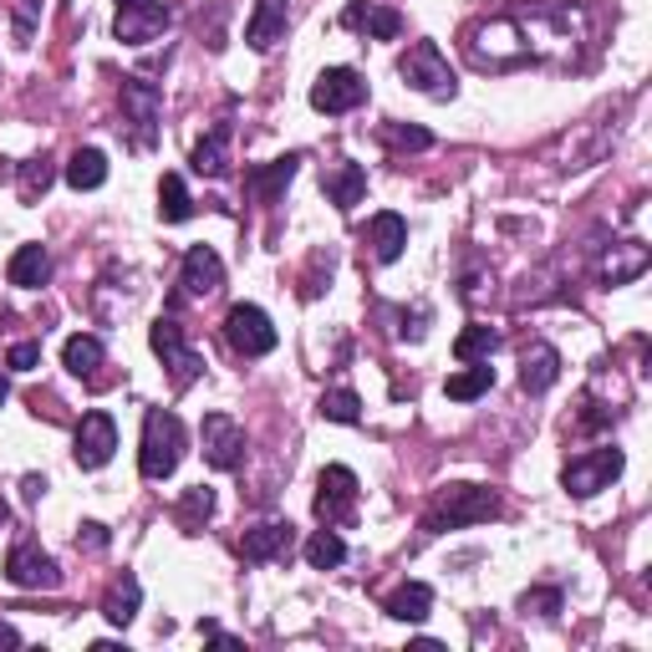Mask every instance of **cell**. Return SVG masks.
Listing matches in <instances>:
<instances>
[{
    "mask_svg": "<svg viewBox=\"0 0 652 652\" xmlns=\"http://www.w3.org/2000/svg\"><path fill=\"white\" fill-rule=\"evenodd\" d=\"M184 423L179 413L169 408H148L144 418V444H138V470H144V480H169L174 470H179L184 460Z\"/></svg>",
    "mask_w": 652,
    "mask_h": 652,
    "instance_id": "cell-1",
    "label": "cell"
},
{
    "mask_svg": "<svg viewBox=\"0 0 652 652\" xmlns=\"http://www.w3.org/2000/svg\"><path fill=\"white\" fill-rule=\"evenodd\" d=\"M500 515V495L495 490H480V484H448L438 505L428 510L423 531H460V525H480V520Z\"/></svg>",
    "mask_w": 652,
    "mask_h": 652,
    "instance_id": "cell-2",
    "label": "cell"
},
{
    "mask_svg": "<svg viewBox=\"0 0 652 652\" xmlns=\"http://www.w3.org/2000/svg\"><path fill=\"white\" fill-rule=\"evenodd\" d=\"M398 77L413 87V92L434 97V102H448V97L460 92V82H454L444 51H438L434 41H413V47L398 57Z\"/></svg>",
    "mask_w": 652,
    "mask_h": 652,
    "instance_id": "cell-3",
    "label": "cell"
},
{
    "mask_svg": "<svg viewBox=\"0 0 652 652\" xmlns=\"http://www.w3.org/2000/svg\"><path fill=\"white\" fill-rule=\"evenodd\" d=\"M225 342H230L240 357H266V352L276 347V326H270V316L260 312V306L240 302L225 316Z\"/></svg>",
    "mask_w": 652,
    "mask_h": 652,
    "instance_id": "cell-4",
    "label": "cell"
},
{
    "mask_svg": "<svg viewBox=\"0 0 652 652\" xmlns=\"http://www.w3.org/2000/svg\"><path fill=\"white\" fill-rule=\"evenodd\" d=\"M622 448H592V454H581V460L566 464V474H561V484H566V495L586 500L596 495V490H606V484L622 474Z\"/></svg>",
    "mask_w": 652,
    "mask_h": 652,
    "instance_id": "cell-5",
    "label": "cell"
},
{
    "mask_svg": "<svg viewBox=\"0 0 652 652\" xmlns=\"http://www.w3.org/2000/svg\"><path fill=\"white\" fill-rule=\"evenodd\" d=\"M169 21H174V11L164 6V0H122L112 31H118L122 47H144V41L164 37V31H169Z\"/></svg>",
    "mask_w": 652,
    "mask_h": 652,
    "instance_id": "cell-6",
    "label": "cell"
},
{
    "mask_svg": "<svg viewBox=\"0 0 652 652\" xmlns=\"http://www.w3.org/2000/svg\"><path fill=\"white\" fill-rule=\"evenodd\" d=\"M367 102V82L352 67H326L312 82V108L316 112H352Z\"/></svg>",
    "mask_w": 652,
    "mask_h": 652,
    "instance_id": "cell-7",
    "label": "cell"
},
{
    "mask_svg": "<svg viewBox=\"0 0 652 652\" xmlns=\"http://www.w3.org/2000/svg\"><path fill=\"white\" fill-rule=\"evenodd\" d=\"M6 581L21 586V592H51V586H61V571L47 551L21 541V545H11V556H6Z\"/></svg>",
    "mask_w": 652,
    "mask_h": 652,
    "instance_id": "cell-8",
    "label": "cell"
},
{
    "mask_svg": "<svg viewBox=\"0 0 652 652\" xmlns=\"http://www.w3.org/2000/svg\"><path fill=\"white\" fill-rule=\"evenodd\" d=\"M199 438H205V460L215 464V470H240V460H245V428L230 418V413H209L205 428H199Z\"/></svg>",
    "mask_w": 652,
    "mask_h": 652,
    "instance_id": "cell-9",
    "label": "cell"
},
{
    "mask_svg": "<svg viewBox=\"0 0 652 652\" xmlns=\"http://www.w3.org/2000/svg\"><path fill=\"white\" fill-rule=\"evenodd\" d=\"M122 112H128V122H134L138 144H154L158 134V112H164V92H158L154 82H144V77H122Z\"/></svg>",
    "mask_w": 652,
    "mask_h": 652,
    "instance_id": "cell-10",
    "label": "cell"
},
{
    "mask_svg": "<svg viewBox=\"0 0 652 652\" xmlns=\"http://www.w3.org/2000/svg\"><path fill=\"white\" fill-rule=\"evenodd\" d=\"M112 448H118V423L108 418V413H82V423H77V464L82 470H102V464L112 460Z\"/></svg>",
    "mask_w": 652,
    "mask_h": 652,
    "instance_id": "cell-11",
    "label": "cell"
},
{
    "mask_svg": "<svg viewBox=\"0 0 652 652\" xmlns=\"http://www.w3.org/2000/svg\"><path fill=\"white\" fill-rule=\"evenodd\" d=\"M148 342H154V352L164 357V367L174 373V383H179V387L199 377V357L184 347V326L174 322V316H158L154 332H148Z\"/></svg>",
    "mask_w": 652,
    "mask_h": 652,
    "instance_id": "cell-12",
    "label": "cell"
},
{
    "mask_svg": "<svg viewBox=\"0 0 652 652\" xmlns=\"http://www.w3.org/2000/svg\"><path fill=\"white\" fill-rule=\"evenodd\" d=\"M352 505H357V474L342 470V464L322 470V480H316V515L326 525H342L352 515Z\"/></svg>",
    "mask_w": 652,
    "mask_h": 652,
    "instance_id": "cell-13",
    "label": "cell"
},
{
    "mask_svg": "<svg viewBox=\"0 0 652 652\" xmlns=\"http://www.w3.org/2000/svg\"><path fill=\"white\" fill-rule=\"evenodd\" d=\"M290 545H296V531H290L286 520H266V525L245 531L240 551H245V561H250V566H266V561L290 556Z\"/></svg>",
    "mask_w": 652,
    "mask_h": 652,
    "instance_id": "cell-14",
    "label": "cell"
},
{
    "mask_svg": "<svg viewBox=\"0 0 652 652\" xmlns=\"http://www.w3.org/2000/svg\"><path fill=\"white\" fill-rule=\"evenodd\" d=\"M179 286L189 290V296H215L219 286H225V260H219L209 245H194L189 255H184V276Z\"/></svg>",
    "mask_w": 652,
    "mask_h": 652,
    "instance_id": "cell-15",
    "label": "cell"
},
{
    "mask_svg": "<svg viewBox=\"0 0 652 652\" xmlns=\"http://www.w3.org/2000/svg\"><path fill=\"white\" fill-rule=\"evenodd\" d=\"M286 16H290V0H255V16L245 26V41L255 51H270L276 41H286Z\"/></svg>",
    "mask_w": 652,
    "mask_h": 652,
    "instance_id": "cell-16",
    "label": "cell"
},
{
    "mask_svg": "<svg viewBox=\"0 0 652 652\" xmlns=\"http://www.w3.org/2000/svg\"><path fill=\"white\" fill-rule=\"evenodd\" d=\"M556 377H561V352L551 342H531L525 357H520V387L525 393H545Z\"/></svg>",
    "mask_w": 652,
    "mask_h": 652,
    "instance_id": "cell-17",
    "label": "cell"
},
{
    "mask_svg": "<svg viewBox=\"0 0 652 652\" xmlns=\"http://www.w3.org/2000/svg\"><path fill=\"white\" fill-rule=\"evenodd\" d=\"M367 245H373V260L393 266V260L403 255V245H408V219L393 215V209L373 215V225H367Z\"/></svg>",
    "mask_w": 652,
    "mask_h": 652,
    "instance_id": "cell-18",
    "label": "cell"
},
{
    "mask_svg": "<svg viewBox=\"0 0 652 652\" xmlns=\"http://www.w3.org/2000/svg\"><path fill=\"white\" fill-rule=\"evenodd\" d=\"M326 199L337 209H352V205H363V194H367V169L363 164H332L326 169Z\"/></svg>",
    "mask_w": 652,
    "mask_h": 652,
    "instance_id": "cell-19",
    "label": "cell"
},
{
    "mask_svg": "<svg viewBox=\"0 0 652 652\" xmlns=\"http://www.w3.org/2000/svg\"><path fill=\"white\" fill-rule=\"evenodd\" d=\"M642 270H648V245H638V240L612 245V255L602 260V280H606V286H628V280H638Z\"/></svg>",
    "mask_w": 652,
    "mask_h": 652,
    "instance_id": "cell-20",
    "label": "cell"
},
{
    "mask_svg": "<svg viewBox=\"0 0 652 652\" xmlns=\"http://www.w3.org/2000/svg\"><path fill=\"white\" fill-rule=\"evenodd\" d=\"M11 286H21V290H37V286H47V276H51V255H47V245H21V250L11 255Z\"/></svg>",
    "mask_w": 652,
    "mask_h": 652,
    "instance_id": "cell-21",
    "label": "cell"
},
{
    "mask_svg": "<svg viewBox=\"0 0 652 652\" xmlns=\"http://www.w3.org/2000/svg\"><path fill=\"white\" fill-rule=\"evenodd\" d=\"M138 602H144V586H138V576H118L108 586V596H102V616H108L112 628H128L138 616Z\"/></svg>",
    "mask_w": 652,
    "mask_h": 652,
    "instance_id": "cell-22",
    "label": "cell"
},
{
    "mask_svg": "<svg viewBox=\"0 0 652 652\" xmlns=\"http://www.w3.org/2000/svg\"><path fill=\"white\" fill-rule=\"evenodd\" d=\"M296 164H302V158L286 154V158H276V164H266V169H250V179H245V184H250V194L260 199V205H270V199H276V194L296 179Z\"/></svg>",
    "mask_w": 652,
    "mask_h": 652,
    "instance_id": "cell-23",
    "label": "cell"
},
{
    "mask_svg": "<svg viewBox=\"0 0 652 652\" xmlns=\"http://www.w3.org/2000/svg\"><path fill=\"white\" fill-rule=\"evenodd\" d=\"M67 184H72L77 194L102 189V184H108V154H102V148H77L72 164H67Z\"/></svg>",
    "mask_w": 652,
    "mask_h": 652,
    "instance_id": "cell-24",
    "label": "cell"
},
{
    "mask_svg": "<svg viewBox=\"0 0 652 652\" xmlns=\"http://www.w3.org/2000/svg\"><path fill=\"white\" fill-rule=\"evenodd\" d=\"M189 164H194V174H209V179H219V174L230 169V128H215L209 138H199Z\"/></svg>",
    "mask_w": 652,
    "mask_h": 652,
    "instance_id": "cell-25",
    "label": "cell"
},
{
    "mask_svg": "<svg viewBox=\"0 0 652 652\" xmlns=\"http://www.w3.org/2000/svg\"><path fill=\"white\" fill-rule=\"evenodd\" d=\"M342 21H347V26H363L373 41H393V37L403 31V16H398V11H387V6H352Z\"/></svg>",
    "mask_w": 652,
    "mask_h": 652,
    "instance_id": "cell-26",
    "label": "cell"
},
{
    "mask_svg": "<svg viewBox=\"0 0 652 652\" xmlns=\"http://www.w3.org/2000/svg\"><path fill=\"white\" fill-rule=\"evenodd\" d=\"M490 387H495V367H490V363H470L464 373H448L444 393L454 403H474V398H484Z\"/></svg>",
    "mask_w": 652,
    "mask_h": 652,
    "instance_id": "cell-27",
    "label": "cell"
},
{
    "mask_svg": "<svg viewBox=\"0 0 652 652\" xmlns=\"http://www.w3.org/2000/svg\"><path fill=\"white\" fill-rule=\"evenodd\" d=\"M102 342L87 337V332H77V337H67V347H61V363H67V373L72 377H97V367H102Z\"/></svg>",
    "mask_w": 652,
    "mask_h": 652,
    "instance_id": "cell-28",
    "label": "cell"
},
{
    "mask_svg": "<svg viewBox=\"0 0 652 652\" xmlns=\"http://www.w3.org/2000/svg\"><path fill=\"white\" fill-rule=\"evenodd\" d=\"M428 606H434V592H428L423 581H408V586H398V592L387 596V616H393V622H423Z\"/></svg>",
    "mask_w": 652,
    "mask_h": 652,
    "instance_id": "cell-29",
    "label": "cell"
},
{
    "mask_svg": "<svg viewBox=\"0 0 652 652\" xmlns=\"http://www.w3.org/2000/svg\"><path fill=\"white\" fill-rule=\"evenodd\" d=\"M495 347H500V332L495 326H464L460 332V342H454V357H460V363H490V357H495Z\"/></svg>",
    "mask_w": 652,
    "mask_h": 652,
    "instance_id": "cell-30",
    "label": "cell"
},
{
    "mask_svg": "<svg viewBox=\"0 0 652 652\" xmlns=\"http://www.w3.org/2000/svg\"><path fill=\"white\" fill-rule=\"evenodd\" d=\"M158 215L169 219V225H184V219L194 215V199H189L179 174H164V184H158Z\"/></svg>",
    "mask_w": 652,
    "mask_h": 652,
    "instance_id": "cell-31",
    "label": "cell"
},
{
    "mask_svg": "<svg viewBox=\"0 0 652 652\" xmlns=\"http://www.w3.org/2000/svg\"><path fill=\"white\" fill-rule=\"evenodd\" d=\"M306 561H312L316 571H332L347 561V541H342L337 531H316L312 541H306Z\"/></svg>",
    "mask_w": 652,
    "mask_h": 652,
    "instance_id": "cell-32",
    "label": "cell"
},
{
    "mask_svg": "<svg viewBox=\"0 0 652 652\" xmlns=\"http://www.w3.org/2000/svg\"><path fill=\"white\" fill-rule=\"evenodd\" d=\"M322 418H332V423H357L363 418V403H357V393L352 387H332V393H322Z\"/></svg>",
    "mask_w": 652,
    "mask_h": 652,
    "instance_id": "cell-33",
    "label": "cell"
},
{
    "mask_svg": "<svg viewBox=\"0 0 652 652\" xmlns=\"http://www.w3.org/2000/svg\"><path fill=\"white\" fill-rule=\"evenodd\" d=\"M209 510H215V490H205V484H194L189 495H184L179 515H184V525H194V520H209Z\"/></svg>",
    "mask_w": 652,
    "mask_h": 652,
    "instance_id": "cell-34",
    "label": "cell"
},
{
    "mask_svg": "<svg viewBox=\"0 0 652 652\" xmlns=\"http://www.w3.org/2000/svg\"><path fill=\"white\" fill-rule=\"evenodd\" d=\"M47 184H51V164H47V158L26 164V169H21V199H37V194H47Z\"/></svg>",
    "mask_w": 652,
    "mask_h": 652,
    "instance_id": "cell-35",
    "label": "cell"
},
{
    "mask_svg": "<svg viewBox=\"0 0 652 652\" xmlns=\"http://www.w3.org/2000/svg\"><path fill=\"white\" fill-rule=\"evenodd\" d=\"M383 144H393V148H413V154H423V148H434V134H423V128H383Z\"/></svg>",
    "mask_w": 652,
    "mask_h": 652,
    "instance_id": "cell-36",
    "label": "cell"
},
{
    "mask_svg": "<svg viewBox=\"0 0 652 652\" xmlns=\"http://www.w3.org/2000/svg\"><path fill=\"white\" fill-rule=\"evenodd\" d=\"M6 363H11L16 373H31V367L41 363V342H16V347L6 352Z\"/></svg>",
    "mask_w": 652,
    "mask_h": 652,
    "instance_id": "cell-37",
    "label": "cell"
},
{
    "mask_svg": "<svg viewBox=\"0 0 652 652\" xmlns=\"http://www.w3.org/2000/svg\"><path fill=\"white\" fill-rule=\"evenodd\" d=\"M525 612H535V616H556L561 612V592H525Z\"/></svg>",
    "mask_w": 652,
    "mask_h": 652,
    "instance_id": "cell-38",
    "label": "cell"
},
{
    "mask_svg": "<svg viewBox=\"0 0 652 652\" xmlns=\"http://www.w3.org/2000/svg\"><path fill=\"white\" fill-rule=\"evenodd\" d=\"M77 541H82V545H92V551H102V545H108V531H102V525H92V520H87L82 531H77Z\"/></svg>",
    "mask_w": 652,
    "mask_h": 652,
    "instance_id": "cell-39",
    "label": "cell"
},
{
    "mask_svg": "<svg viewBox=\"0 0 652 652\" xmlns=\"http://www.w3.org/2000/svg\"><path fill=\"white\" fill-rule=\"evenodd\" d=\"M0 648H21V632H16L11 622H0Z\"/></svg>",
    "mask_w": 652,
    "mask_h": 652,
    "instance_id": "cell-40",
    "label": "cell"
},
{
    "mask_svg": "<svg viewBox=\"0 0 652 652\" xmlns=\"http://www.w3.org/2000/svg\"><path fill=\"white\" fill-rule=\"evenodd\" d=\"M6 398H11V387H6V377H0V403H6Z\"/></svg>",
    "mask_w": 652,
    "mask_h": 652,
    "instance_id": "cell-41",
    "label": "cell"
}]
</instances>
